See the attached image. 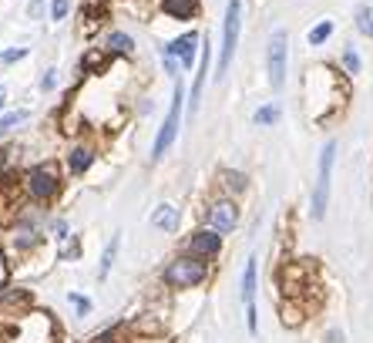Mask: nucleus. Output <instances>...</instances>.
Segmentation results:
<instances>
[{
    "instance_id": "obj_1",
    "label": "nucleus",
    "mask_w": 373,
    "mask_h": 343,
    "mask_svg": "<svg viewBox=\"0 0 373 343\" xmlns=\"http://www.w3.org/2000/svg\"><path fill=\"white\" fill-rule=\"evenodd\" d=\"M205 276H209V263L202 256H178L165 266V283L171 290H192V286L205 283Z\"/></svg>"
},
{
    "instance_id": "obj_2",
    "label": "nucleus",
    "mask_w": 373,
    "mask_h": 343,
    "mask_svg": "<svg viewBox=\"0 0 373 343\" xmlns=\"http://www.w3.org/2000/svg\"><path fill=\"white\" fill-rule=\"evenodd\" d=\"M333 162H336V141H327L323 152H320V169H316V186H313V219L327 216L329 205V182H333Z\"/></svg>"
},
{
    "instance_id": "obj_3",
    "label": "nucleus",
    "mask_w": 373,
    "mask_h": 343,
    "mask_svg": "<svg viewBox=\"0 0 373 343\" xmlns=\"http://www.w3.org/2000/svg\"><path fill=\"white\" fill-rule=\"evenodd\" d=\"M239 27H242V0H229L225 7V24H222V51H218V78L229 71L239 44Z\"/></svg>"
},
{
    "instance_id": "obj_4",
    "label": "nucleus",
    "mask_w": 373,
    "mask_h": 343,
    "mask_svg": "<svg viewBox=\"0 0 373 343\" xmlns=\"http://www.w3.org/2000/svg\"><path fill=\"white\" fill-rule=\"evenodd\" d=\"M286 61H289V34L276 31L269 37V47H266V67H269L273 91H282V84H286Z\"/></svg>"
},
{
    "instance_id": "obj_5",
    "label": "nucleus",
    "mask_w": 373,
    "mask_h": 343,
    "mask_svg": "<svg viewBox=\"0 0 373 343\" xmlns=\"http://www.w3.org/2000/svg\"><path fill=\"white\" fill-rule=\"evenodd\" d=\"M54 337V320L47 313H27L17 327H11L7 343H51Z\"/></svg>"
},
{
    "instance_id": "obj_6",
    "label": "nucleus",
    "mask_w": 373,
    "mask_h": 343,
    "mask_svg": "<svg viewBox=\"0 0 373 343\" xmlns=\"http://www.w3.org/2000/svg\"><path fill=\"white\" fill-rule=\"evenodd\" d=\"M182 101H185V91H182V84H175L171 108H169V115H165L162 128H158L155 145H152V158H162L171 148V141H175V135H178V122H182Z\"/></svg>"
},
{
    "instance_id": "obj_7",
    "label": "nucleus",
    "mask_w": 373,
    "mask_h": 343,
    "mask_svg": "<svg viewBox=\"0 0 373 343\" xmlns=\"http://www.w3.org/2000/svg\"><path fill=\"white\" fill-rule=\"evenodd\" d=\"M205 226L216 229V233H233L239 226V209H235L233 199H216V202L205 209Z\"/></svg>"
},
{
    "instance_id": "obj_8",
    "label": "nucleus",
    "mask_w": 373,
    "mask_h": 343,
    "mask_svg": "<svg viewBox=\"0 0 373 343\" xmlns=\"http://www.w3.org/2000/svg\"><path fill=\"white\" fill-rule=\"evenodd\" d=\"M27 192H31L34 199H54L58 195V169L54 165H37V169L27 172Z\"/></svg>"
},
{
    "instance_id": "obj_9",
    "label": "nucleus",
    "mask_w": 373,
    "mask_h": 343,
    "mask_svg": "<svg viewBox=\"0 0 373 343\" xmlns=\"http://www.w3.org/2000/svg\"><path fill=\"white\" fill-rule=\"evenodd\" d=\"M27 313H31L27 293H0V323L4 327H17Z\"/></svg>"
},
{
    "instance_id": "obj_10",
    "label": "nucleus",
    "mask_w": 373,
    "mask_h": 343,
    "mask_svg": "<svg viewBox=\"0 0 373 343\" xmlns=\"http://www.w3.org/2000/svg\"><path fill=\"white\" fill-rule=\"evenodd\" d=\"M188 252L192 256H202V259H216L218 252H222V233H216V229H199V233H192V239H188Z\"/></svg>"
},
{
    "instance_id": "obj_11",
    "label": "nucleus",
    "mask_w": 373,
    "mask_h": 343,
    "mask_svg": "<svg viewBox=\"0 0 373 343\" xmlns=\"http://www.w3.org/2000/svg\"><path fill=\"white\" fill-rule=\"evenodd\" d=\"M242 303H246V327L249 333H256V256L246 259V269H242Z\"/></svg>"
},
{
    "instance_id": "obj_12",
    "label": "nucleus",
    "mask_w": 373,
    "mask_h": 343,
    "mask_svg": "<svg viewBox=\"0 0 373 343\" xmlns=\"http://www.w3.org/2000/svg\"><path fill=\"white\" fill-rule=\"evenodd\" d=\"M195 51H199V34H182L169 44V58H178L182 67H192L195 64Z\"/></svg>"
},
{
    "instance_id": "obj_13",
    "label": "nucleus",
    "mask_w": 373,
    "mask_h": 343,
    "mask_svg": "<svg viewBox=\"0 0 373 343\" xmlns=\"http://www.w3.org/2000/svg\"><path fill=\"white\" fill-rule=\"evenodd\" d=\"M303 286H306V276H303V266L299 263H289L282 269V290H286V297L296 299L303 293Z\"/></svg>"
},
{
    "instance_id": "obj_14",
    "label": "nucleus",
    "mask_w": 373,
    "mask_h": 343,
    "mask_svg": "<svg viewBox=\"0 0 373 343\" xmlns=\"http://www.w3.org/2000/svg\"><path fill=\"white\" fill-rule=\"evenodd\" d=\"M152 226L155 229H162V233H175L178 229V209L175 205H158L155 212H152Z\"/></svg>"
},
{
    "instance_id": "obj_15",
    "label": "nucleus",
    "mask_w": 373,
    "mask_h": 343,
    "mask_svg": "<svg viewBox=\"0 0 373 343\" xmlns=\"http://www.w3.org/2000/svg\"><path fill=\"white\" fill-rule=\"evenodd\" d=\"M209 37H205V51H202V61H199V75H195V84H192V111L199 108V98H202V88H205V75H209Z\"/></svg>"
},
{
    "instance_id": "obj_16",
    "label": "nucleus",
    "mask_w": 373,
    "mask_h": 343,
    "mask_svg": "<svg viewBox=\"0 0 373 343\" xmlns=\"http://www.w3.org/2000/svg\"><path fill=\"white\" fill-rule=\"evenodd\" d=\"M162 7H165L169 17L188 20V17H195V11H199V0H162Z\"/></svg>"
},
{
    "instance_id": "obj_17",
    "label": "nucleus",
    "mask_w": 373,
    "mask_h": 343,
    "mask_svg": "<svg viewBox=\"0 0 373 343\" xmlns=\"http://www.w3.org/2000/svg\"><path fill=\"white\" fill-rule=\"evenodd\" d=\"M14 242H17V250H31V246H37V229H34L31 222H20L17 233H14Z\"/></svg>"
},
{
    "instance_id": "obj_18",
    "label": "nucleus",
    "mask_w": 373,
    "mask_h": 343,
    "mask_svg": "<svg viewBox=\"0 0 373 343\" xmlns=\"http://www.w3.org/2000/svg\"><path fill=\"white\" fill-rule=\"evenodd\" d=\"M91 162H94V155L88 152V148H74V152L67 155V169L74 172V175H81V172H88Z\"/></svg>"
},
{
    "instance_id": "obj_19",
    "label": "nucleus",
    "mask_w": 373,
    "mask_h": 343,
    "mask_svg": "<svg viewBox=\"0 0 373 343\" xmlns=\"http://www.w3.org/2000/svg\"><path fill=\"white\" fill-rule=\"evenodd\" d=\"M252 122L259 128H269V125H276L280 122V105H263V108L252 115Z\"/></svg>"
},
{
    "instance_id": "obj_20",
    "label": "nucleus",
    "mask_w": 373,
    "mask_h": 343,
    "mask_svg": "<svg viewBox=\"0 0 373 343\" xmlns=\"http://www.w3.org/2000/svg\"><path fill=\"white\" fill-rule=\"evenodd\" d=\"M114 256H118V235H111L108 250H105V256H101V266H98V280H105L111 273V266H114Z\"/></svg>"
},
{
    "instance_id": "obj_21",
    "label": "nucleus",
    "mask_w": 373,
    "mask_h": 343,
    "mask_svg": "<svg viewBox=\"0 0 373 343\" xmlns=\"http://www.w3.org/2000/svg\"><path fill=\"white\" fill-rule=\"evenodd\" d=\"M108 54H128V51H131V47H135V41H131V37H128V34H122V31H114L108 37Z\"/></svg>"
},
{
    "instance_id": "obj_22",
    "label": "nucleus",
    "mask_w": 373,
    "mask_h": 343,
    "mask_svg": "<svg viewBox=\"0 0 373 343\" xmlns=\"http://www.w3.org/2000/svg\"><path fill=\"white\" fill-rule=\"evenodd\" d=\"M357 31L363 34V37H373V11H370V4H360V7H357Z\"/></svg>"
},
{
    "instance_id": "obj_23",
    "label": "nucleus",
    "mask_w": 373,
    "mask_h": 343,
    "mask_svg": "<svg viewBox=\"0 0 373 343\" xmlns=\"http://www.w3.org/2000/svg\"><path fill=\"white\" fill-rule=\"evenodd\" d=\"M218 179H222V186L229 188V192H242V188L249 186V179L242 175V172H229V169H225L222 175H218Z\"/></svg>"
},
{
    "instance_id": "obj_24",
    "label": "nucleus",
    "mask_w": 373,
    "mask_h": 343,
    "mask_svg": "<svg viewBox=\"0 0 373 343\" xmlns=\"http://www.w3.org/2000/svg\"><path fill=\"white\" fill-rule=\"evenodd\" d=\"M329 34H333V20H320V24H316V27L310 31V44H313V47L327 44Z\"/></svg>"
},
{
    "instance_id": "obj_25",
    "label": "nucleus",
    "mask_w": 373,
    "mask_h": 343,
    "mask_svg": "<svg viewBox=\"0 0 373 343\" xmlns=\"http://www.w3.org/2000/svg\"><path fill=\"white\" fill-rule=\"evenodd\" d=\"M24 122H27V111H11V115H4V118H0V135L14 131V128L24 125Z\"/></svg>"
},
{
    "instance_id": "obj_26",
    "label": "nucleus",
    "mask_w": 373,
    "mask_h": 343,
    "mask_svg": "<svg viewBox=\"0 0 373 343\" xmlns=\"http://www.w3.org/2000/svg\"><path fill=\"white\" fill-rule=\"evenodd\" d=\"M360 67H363V64H360V54L353 47H346V51H343V75H360Z\"/></svg>"
},
{
    "instance_id": "obj_27",
    "label": "nucleus",
    "mask_w": 373,
    "mask_h": 343,
    "mask_svg": "<svg viewBox=\"0 0 373 343\" xmlns=\"http://www.w3.org/2000/svg\"><path fill=\"white\" fill-rule=\"evenodd\" d=\"M299 320H303V316H299V310H296L293 303H286V306H282V323H286V327H296Z\"/></svg>"
},
{
    "instance_id": "obj_28",
    "label": "nucleus",
    "mask_w": 373,
    "mask_h": 343,
    "mask_svg": "<svg viewBox=\"0 0 373 343\" xmlns=\"http://www.w3.org/2000/svg\"><path fill=\"white\" fill-rule=\"evenodd\" d=\"M67 7H71L67 0H54V4H51V17H54V20H64V17H67Z\"/></svg>"
},
{
    "instance_id": "obj_29",
    "label": "nucleus",
    "mask_w": 373,
    "mask_h": 343,
    "mask_svg": "<svg viewBox=\"0 0 373 343\" xmlns=\"http://www.w3.org/2000/svg\"><path fill=\"white\" fill-rule=\"evenodd\" d=\"M94 67H105V54H98V51L84 58V71H94Z\"/></svg>"
},
{
    "instance_id": "obj_30",
    "label": "nucleus",
    "mask_w": 373,
    "mask_h": 343,
    "mask_svg": "<svg viewBox=\"0 0 373 343\" xmlns=\"http://www.w3.org/2000/svg\"><path fill=\"white\" fill-rule=\"evenodd\" d=\"M67 299H71V303H74V310H78L81 316H84V313L91 310V303H88V299H84V297H74V293H71V297H67Z\"/></svg>"
},
{
    "instance_id": "obj_31",
    "label": "nucleus",
    "mask_w": 373,
    "mask_h": 343,
    "mask_svg": "<svg viewBox=\"0 0 373 343\" xmlns=\"http://www.w3.org/2000/svg\"><path fill=\"white\" fill-rule=\"evenodd\" d=\"M24 54H27L24 47H14V51H7V54H4V61H7V64H14V61H20Z\"/></svg>"
},
{
    "instance_id": "obj_32",
    "label": "nucleus",
    "mask_w": 373,
    "mask_h": 343,
    "mask_svg": "<svg viewBox=\"0 0 373 343\" xmlns=\"http://www.w3.org/2000/svg\"><path fill=\"white\" fill-rule=\"evenodd\" d=\"M41 88H44V91H51V88H54V71H47L44 78H41Z\"/></svg>"
},
{
    "instance_id": "obj_33",
    "label": "nucleus",
    "mask_w": 373,
    "mask_h": 343,
    "mask_svg": "<svg viewBox=\"0 0 373 343\" xmlns=\"http://www.w3.org/2000/svg\"><path fill=\"white\" fill-rule=\"evenodd\" d=\"M7 283V263H4V252H0V286Z\"/></svg>"
},
{
    "instance_id": "obj_34",
    "label": "nucleus",
    "mask_w": 373,
    "mask_h": 343,
    "mask_svg": "<svg viewBox=\"0 0 373 343\" xmlns=\"http://www.w3.org/2000/svg\"><path fill=\"white\" fill-rule=\"evenodd\" d=\"M4 162H7V152L0 148V172H4Z\"/></svg>"
},
{
    "instance_id": "obj_35",
    "label": "nucleus",
    "mask_w": 373,
    "mask_h": 343,
    "mask_svg": "<svg viewBox=\"0 0 373 343\" xmlns=\"http://www.w3.org/2000/svg\"><path fill=\"white\" fill-rule=\"evenodd\" d=\"M0 105H4V88H0Z\"/></svg>"
}]
</instances>
